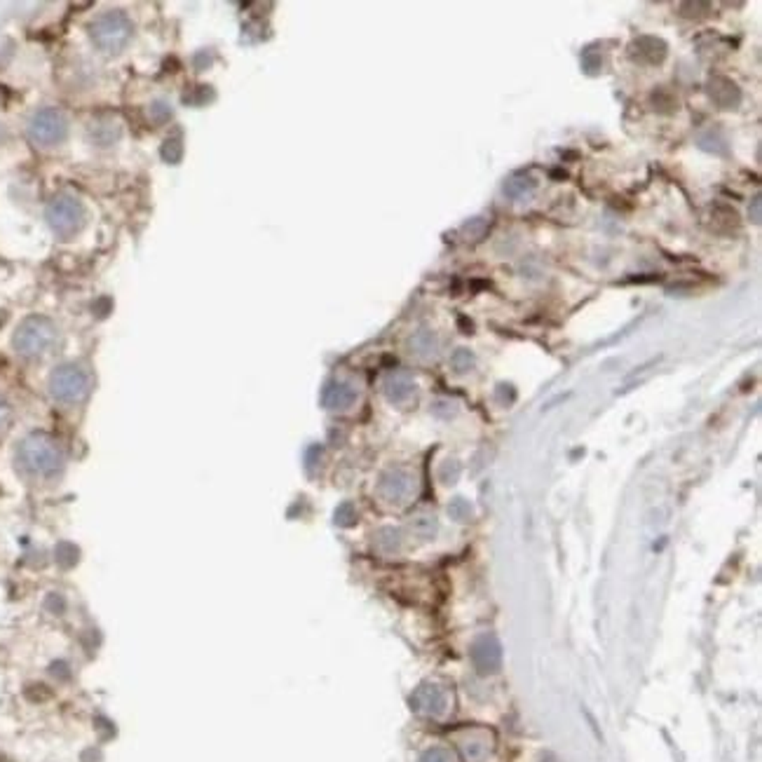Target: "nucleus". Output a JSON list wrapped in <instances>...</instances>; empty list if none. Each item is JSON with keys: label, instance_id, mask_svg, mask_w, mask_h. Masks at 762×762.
Listing matches in <instances>:
<instances>
[{"label": "nucleus", "instance_id": "1", "mask_svg": "<svg viewBox=\"0 0 762 762\" xmlns=\"http://www.w3.org/2000/svg\"><path fill=\"white\" fill-rule=\"evenodd\" d=\"M19 465L36 477H52L64 467V451L47 434H31L19 446Z\"/></svg>", "mask_w": 762, "mask_h": 762}, {"label": "nucleus", "instance_id": "2", "mask_svg": "<svg viewBox=\"0 0 762 762\" xmlns=\"http://www.w3.org/2000/svg\"><path fill=\"white\" fill-rule=\"evenodd\" d=\"M94 45L103 52H120L131 38V22L127 15L122 12H106V15L96 17L92 26H89Z\"/></svg>", "mask_w": 762, "mask_h": 762}, {"label": "nucleus", "instance_id": "3", "mask_svg": "<svg viewBox=\"0 0 762 762\" xmlns=\"http://www.w3.org/2000/svg\"><path fill=\"white\" fill-rule=\"evenodd\" d=\"M57 342V328L45 317H29L15 333V349L22 356H40Z\"/></svg>", "mask_w": 762, "mask_h": 762}, {"label": "nucleus", "instance_id": "4", "mask_svg": "<svg viewBox=\"0 0 762 762\" xmlns=\"http://www.w3.org/2000/svg\"><path fill=\"white\" fill-rule=\"evenodd\" d=\"M50 392L61 403H78L89 392V375L78 363L57 366L50 375Z\"/></svg>", "mask_w": 762, "mask_h": 762}, {"label": "nucleus", "instance_id": "5", "mask_svg": "<svg viewBox=\"0 0 762 762\" xmlns=\"http://www.w3.org/2000/svg\"><path fill=\"white\" fill-rule=\"evenodd\" d=\"M47 223L59 237H71L85 226V207L71 195H59L47 207Z\"/></svg>", "mask_w": 762, "mask_h": 762}, {"label": "nucleus", "instance_id": "6", "mask_svg": "<svg viewBox=\"0 0 762 762\" xmlns=\"http://www.w3.org/2000/svg\"><path fill=\"white\" fill-rule=\"evenodd\" d=\"M66 131H68V120L57 108L38 110L29 124V134L38 146H54V143L64 141Z\"/></svg>", "mask_w": 762, "mask_h": 762}, {"label": "nucleus", "instance_id": "7", "mask_svg": "<svg viewBox=\"0 0 762 762\" xmlns=\"http://www.w3.org/2000/svg\"><path fill=\"white\" fill-rule=\"evenodd\" d=\"M411 488H413V484H411V477H408V474H403V472L385 474V477H382V484H380V491L389 502L406 500L411 495Z\"/></svg>", "mask_w": 762, "mask_h": 762}, {"label": "nucleus", "instance_id": "8", "mask_svg": "<svg viewBox=\"0 0 762 762\" xmlns=\"http://www.w3.org/2000/svg\"><path fill=\"white\" fill-rule=\"evenodd\" d=\"M474 661L481 671H495L500 666V645L493 638H481L474 645Z\"/></svg>", "mask_w": 762, "mask_h": 762}, {"label": "nucleus", "instance_id": "9", "mask_svg": "<svg viewBox=\"0 0 762 762\" xmlns=\"http://www.w3.org/2000/svg\"><path fill=\"white\" fill-rule=\"evenodd\" d=\"M415 706L427 713H441L446 706V699L441 695V690L434 687V685H427L415 695Z\"/></svg>", "mask_w": 762, "mask_h": 762}, {"label": "nucleus", "instance_id": "10", "mask_svg": "<svg viewBox=\"0 0 762 762\" xmlns=\"http://www.w3.org/2000/svg\"><path fill=\"white\" fill-rule=\"evenodd\" d=\"M411 392H413V382H411L406 375L394 373V375H389L387 380H385V394H387L392 401H396V403L403 401V399H408Z\"/></svg>", "mask_w": 762, "mask_h": 762}, {"label": "nucleus", "instance_id": "11", "mask_svg": "<svg viewBox=\"0 0 762 762\" xmlns=\"http://www.w3.org/2000/svg\"><path fill=\"white\" fill-rule=\"evenodd\" d=\"M354 389L352 387H347V385H333L331 389H328V392H326V406L328 408H347V406H352V401H354Z\"/></svg>", "mask_w": 762, "mask_h": 762}, {"label": "nucleus", "instance_id": "12", "mask_svg": "<svg viewBox=\"0 0 762 762\" xmlns=\"http://www.w3.org/2000/svg\"><path fill=\"white\" fill-rule=\"evenodd\" d=\"M108 129L113 131V129H117V127H115L113 122H94L92 127H89V136H92V141H94V143H99V146H110V143L115 141L117 136H115V134H108Z\"/></svg>", "mask_w": 762, "mask_h": 762}, {"label": "nucleus", "instance_id": "13", "mask_svg": "<svg viewBox=\"0 0 762 762\" xmlns=\"http://www.w3.org/2000/svg\"><path fill=\"white\" fill-rule=\"evenodd\" d=\"M422 762H448V758H446L444 751H430V753L422 758Z\"/></svg>", "mask_w": 762, "mask_h": 762}, {"label": "nucleus", "instance_id": "14", "mask_svg": "<svg viewBox=\"0 0 762 762\" xmlns=\"http://www.w3.org/2000/svg\"><path fill=\"white\" fill-rule=\"evenodd\" d=\"M8 415H10V406L5 403L3 396H0V427H3V425L8 422Z\"/></svg>", "mask_w": 762, "mask_h": 762}]
</instances>
